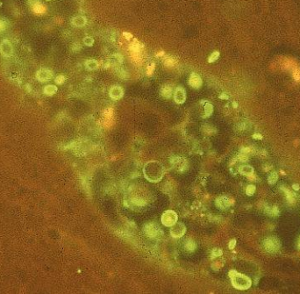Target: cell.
<instances>
[{
    "instance_id": "1",
    "label": "cell",
    "mask_w": 300,
    "mask_h": 294,
    "mask_svg": "<svg viewBox=\"0 0 300 294\" xmlns=\"http://www.w3.org/2000/svg\"><path fill=\"white\" fill-rule=\"evenodd\" d=\"M143 173L145 177L148 181L156 183L163 178V174H164V169H163V165L159 162L151 161L145 164Z\"/></svg>"
},
{
    "instance_id": "2",
    "label": "cell",
    "mask_w": 300,
    "mask_h": 294,
    "mask_svg": "<svg viewBox=\"0 0 300 294\" xmlns=\"http://www.w3.org/2000/svg\"><path fill=\"white\" fill-rule=\"evenodd\" d=\"M280 68L283 70L289 71L295 82L300 83V65L299 63L291 57L283 58L280 62Z\"/></svg>"
},
{
    "instance_id": "3",
    "label": "cell",
    "mask_w": 300,
    "mask_h": 294,
    "mask_svg": "<svg viewBox=\"0 0 300 294\" xmlns=\"http://www.w3.org/2000/svg\"><path fill=\"white\" fill-rule=\"evenodd\" d=\"M229 277L232 285L237 290H248L252 285V281L248 277L239 273L234 270L229 271Z\"/></svg>"
},
{
    "instance_id": "4",
    "label": "cell",
    "mask_w": 300,
    "mask_h": 294,
    "mask_svg": "<svg viewBox=\"0 0 300 294\" xmlns=\"http://www.w3.org/2000/svg\"><path fill=\"white\" fill-rule=\"evenodd\" d=\"M264 249L268 253H276L280 250L281 242L276 237H268L263 241Z\"/></svg>"
},
{
    "instance_id": "5",
    "label": "cell",
    "mask_w": 300,
    "mask_h": 294,
    "mask_svg": "<svg viewBox=\"0 0 300 294\" xmlns=\"http://www.w3.org/2000/svg\"><path fill=\"white\" fill-rule=\"evenodd\" d=\"M177 220H178V216L176 214V213L171 210H168L165 213H163L161 218L162 223L165 227H172L177 222Z\"/></svg>"
},
{
    "instance_id": "6",
    "label": "cell",
    "mask_w": 300,
    "mask_h": 294,
    "mask_svg": "<svg viewBox=\"0 0 300 294\" xmlns=\"http://www.w3.org/2000/svg\"><path fill=\"white\" fill-rule=\"evenodd\" d=\"M144 232L149 238L156 239L162 235V230L154 223H148L144 226Z\"/></svg>"
},
{
    "instance_id": "7",
    "label": "cell",
    "mask_w": 300,
    "mask_h": 294,
    "mask_svg": "<svg viewBox=\"0 0 300 294\" xmlns=\"http://www.w3.org/2000/svg\"><path fill=\"white\" fill-rule=\"evenodd\" d=\"M53 76H54V74H53L52 70L49 69H47V68H42L36 73V78L39 82H41V83H45V82L51 80Z\"/></svg>"
},
{
    "instance_id": "8",
    "label": "cell",
    "mask_w": 300,
    "mask_h": 294,
    "mask_svg": "<svg viewBox=\"0 0 300 294\" xmlns=\"http://www.w3.org/2000/svg\"><path fill=\"white\" fill-rule=\"evenodd\" d=\"M186 232V227L183 223L176 222L175 225H173L170 229V235L173 238H180L183 236Z\"/></svg>"
},
{
    "instance_id": "9",
    "label": "cell",
    "mask_w": 300,
    "mask_h": 294,
    "mask_svg": "<svg viewBox=\"0 0 300 294\" xmlns=\"http://www.w3.org/2000/svg\"><path fill=\"white\" fill-rule=\"evenodd\" d=\"M0 52L5 57H11L13 55V44L8 40H4L0 44Z\"/></svg>"
},
{
    "instance_id": "10",
    "label": "cell",
    "mask_w": 300,
    "mask_h": 294,
    "mask_svg": "<svg viewBox=\"0 0 300 294\" xmlns=\"http://www.w3.org/2000/svg\"><path fill=\"white\" fill-rule=\"evenodd\" d=\"M216 205L218 208L222 210L227 209L228 208L229 206L233 205L234 203V200L231 198L227 196H221L219 197L217 199H216Z\"/></svg>"
},
{
    "instance_id": "11",
    "label": "cell",
    "mask_w": 300,
    "mask_h": 294,
    "mask_svg": "<svg viewBox=\"0 0 300 294\" xmlns=\"http://www.w3.org/2000/svg\"><path fill=\"white\" fill-rule=\"evenodd\" d=\"M28 4L32 7L33 13L36 14H43L47 12L46 6L39 0H28Z\"/></svg>"
},
{
    "instance_id": "12",
    "label": "cell",
    "mask_w": 300,
    "mask_h": 294,
    "mask_svg": "<svg viewBox=\"0 0 300 294\" xmlns=\"http://www.w3.org/2000/svg\"><path fill=\"white\" fill-rule=\"evenodd\" d=\"M188 83H189V86L192 87L193 89H199V88L202 87L203 80L198 74L193 72V73H191L189 75Z\"/></svg>"
},
{
    "instance_id": "13",
    "label": "cell",
    "mask_w": 300,
    "mask_h": 294,
    "mask_svg": "<svg viewBox=\"0 0 300 294\" xmlns=\"http://www.w3.org/2000/svg\"><path fill=\"white\" fill-rule=\"evenodd\" d=\"M174 99L176 104H183L186 100V92L182 86L176 87L174 92Z\"/></svg>"
},
{
    "instance_id": "14",
    "label": "cell",
    "mask_w": 300,
    "mask_h": 294,
    "mask_svg": "<svg viewBox=\"0 0 300 294\" xmlns=\"http://www.w3.org/2000/svg\"><path fill=\"white\" fill-rule=\"evenodd\" d=\"M123 95H124V90L122 89V87H120L118 85H113L110 89L109 96L114 100H118V99L122 98Z\"/></svg>"
},
{
    "instance_id": "15",
    "label": "cell",
    "mask_w": 300,
    "mask_h": 294,
    "mask_svg": "<svg viewBox=\"0 0 300 294\" xmlns=\"http://www.w3.org/2000/svg\"><path fill=\"white\" fill-rule=\"evenodd\" d=\"M279 188H280V189L285 193L286 199H287V202L289 203V205H294V204L296 203V196H297V195L294 193V191L291 190H289L287 187L284 186V185H281Z\"/></svg>"
},
{
    "instance_id": "16",
    "label": "cell",
    "mask_w": 300,
    "mask_h": 294,
    "mask_svg": "<svg viewBox=\"0 0 300 294\" xmlns=\"http://www.w3.org/2000/svg\"><path fill=\"white\" fill-rule=\"evenodd\" d=\"M173 94V89L170 85H164L161 88V95L164 98H170Z\"/></svg>"
},
{
    "instance_id": "17",
    "label": "cell",
    "mask_w": 300,
    "mask_h": 294,
    "mask_svg": "<svg viewBox=\"0 0 300 294\" xmlns=\"http://www.w3.org/2000/svg\"><path fill=\"white\" fill-rule=\"evenodd\" d=\"M86 18L84 16H76L71 20V24L77 27H82L86 24Z\"/></svg>"
},
{
    "instance_id": "18",
    "label": "cell",
    "mask_w": 300,
    "mask_h": 294,
    "mask_svg": "<svg viewBox=\"0 0 300 294\" xmlns=\"http://www.w3.org/2000/svg\"><path fill=\"white\" fill-rule=\"evenodd\" d=\"M239 172L244 176H249L254 174V168L250 165H243L239 168Z\"/></svg>"
},
{
    "instance_id": "19",
    "label": "cell",
    "mask_w": 300,
    "mask_h": 294,
    "mask_svg": "<svg viewBox=\"0 0 300 294\" xmlns=\"http://www.w3.org/2000/svg\"><path fill=\"white\" fill-rule=\"evenodd\" d=\"M98 62L96 61V60H93V59H91V60H88L85 62V68L88 70H96L98 69Z\"/></svg>"
},
{
    "instance_id": "20",
    "label": "cell",
    "mask_w": 300,
    "mask_h": 294,
    "mask_svg": "<svg viewBox=\"0 0 300 294\" xmlns=\"http://www.w3.org/2000/svg\"><path fill=\"white\" fill-rule=\"evenodd\" d=\"M141 45L136 39L133 40V41L131 42L129 45V49H130L131 53H141Z\"/></svg>"
},
{
    "instance_id": "21",
    "label": "cell",
    "mask_w": 300,
    "mask_h": 294,
    "mask_svg": "<svg viewBox=\"0 0 300 294\" xmlns=\"http://www.w3.org/2000/svg\"><path fill=\"white\" fill-rule=\"evenodd\" d=\"M43 92L47 96H52V95H54V93H56V92H57V87L55 85H46L44 87V89H43Z\"/></svg>"
},
{
    "instance_id": "22",
    "label": "cell",
    "mask_w": 300,
    "mask_h": 294,
    "mask_svg": "<svg viewBox=\"0 0 300 294\" xmlns=\"http://www.w3.org/2000/svg\"><path fill=\"white\" fill-rule=\"evenodd\" d=\"M196 247L197 245L196 243H195V242H194L193 240H190V239L187 240V241L185 242V244H184V248H185V249H186L187 251H189V252L194 251L195 248H196Z\"/></svg>"
},
{
    "instance_id": "23",
    "label": "cell",
    "mask_w": 300,
    "mask_h": 294,
    "mask_svg": "<svg viewBox=\"0 0 300 294\" xmlns=\"http://www.w3.org/2000/svg\"><path fill=\"white\" fill-rule=\"evenodd\" d=\"M277 180H278V174H277V172H276V171H274V172H272L269 176H268V183H269V184H275V183H276L277 182Z\"/></svg>"
},
{
    "instance_id": "24",
    "label": "cell",
    "mask_w": 300,
    "mask_h": 294,
    "mask_svg": "<svg viewBox=\"0 0 300 294\" xmlns=\"http://www.w3.org/2000/svg\"><path fill=\"white\" fill-rule=\"evenodd\" d=\"M176 64V59L171 57V56H167L164 60V65L167 67H173Z\"/></svg>"
},
{
    "instance_id": "25",
    "label": "cell",
    "mask_w": 300,
    "mask_h": 294,
    "mask_svg": "<svg viewBox=\"0 0 300 294\" xmlns=\"http://www.w3.org/2000/svg\"><path fill=\"white\" fill-rule=\"evenodd\" d=\"M219 55H220V53L219 52V51H214L213 53H212V54L210 55V56H209V58H208L209 63H212V62H216V61L219 59Z\"/></svg>"
},
{
    "instance_id": "26",
    "label": "cell",
    "mask_w": 300,
    "mask_h": 294,
    "mask_svg": "<svg viewBox=\"0 0 300 294\" xmlns=\"http://www.w3.org/2000/svg\"><path fill=\"white\" fill-rule=\"evenodd\" d=\"M204 111H205V115L207 117L211 116L212 113L213 112V106H212V105L206 102V104L204 105Z\"/></svg>"
},
{
    "instance_id": "27",
    "label": "cell",
    "mask_w": 300,
    "mask_h": 294,
    "mask_svg": "<svg viewBox=\"0 0 300 294\" xmlns=\"http://www.w3.org/2000/svg\"><path fill=\"white\" fill-rule=\"evenodd\" d=\"M255 190H256V187L254 186V184H249L246 188V194L248 196H253L254 192H255Z\"/></svg>"
},
{
    "instance_id": "28",
    "label": "cell",
    "mask_w": 300,
    "mask_h": 294,
    "mask_svg": "<svg viewBox=\"0 0 300 294\" xmlns=\"http://www.w3.org/2000/svg\"><path fill=\"white\" fill-rule=\"evenodd\" d=\"M111 59L113 60L114 62L118 63V64L123 62V56H122L120 54H115V55H113L111 56Z\"/></svg>"
},
{
    "instance_id": "29",
    "label": "cell",
    "mask_w": 300,
    "mask_h": 294,
    "mask_svg": "<svg viewBox=\"0 0 300 294\" xmlns=\"http://www.w3.org/2000/svg\"><path fill=\"white\" fill-rule=\"evenodd\" d=\"M280 214V211L278 209V207L276 205H273L271 206V213H270V216L271 217H277Z\"/></svg>"
},
{
    "instance_id": "30",
    "label": "cell",
    "mask_w": 300,
    "mask_h": 294,
    "mask_svg": "<svg viewBox=\"0 0 300 294\" xmlns=\"http://www.w3.org/2000/svg\"><path fill=\"white\" fill-rule=\"evenodd\" d=\"M65 80H66V78H65V77L63 76V75H59V76H57L56 77H55V79H54V82H55V84L56 85H62L64 82H65Z\"/></svg>"
},
{
    "instance_id": "31",
    "label": "cell",
    "mask_w": 300,
    "mask_h": 294,
    "mask_svg": "<svg viewBox=\"0 0 300 294\" xmlns=\"http://www.w3.org/2000/svg\"><path fill=\"white\" fill-rule=\"evenodd\" d=\"M132 203L135 205H145V202L142 198H132Z\"/></svg>"
},
{
    "instance_id": "32",
    "label": "cell",
    "mask_w": 300,
    "mask_h": 294,
    "mask_svg": "<svg viewBox=\"0 0 300 294\" xmlns=\"http://www.w3.org/2000/svg\"><path fill=\"white\" fill-rule=\"evenodd\" d=\"M84 45H86V46L92 47L94 44V40L92 37L87 36V37H85L84 39Z\"/></svg>"
},
{
    "instance_id": "33",
    "label": "cell",
    "mask_w": 300,
    "mask_h": 294,
    "mask_svg": "<svg viewBox=\"0 0 300 294\" xmlns=\"http://www.w3.org/2000/svg\"><path fill=\"white\" fill-rule=\"evenodd\" d=\"M155 68H156L155 62H152L150 65L148 66V68H147V75H148V76H151V75L153 74L154 70H155Z\"/></svg>"
},
{
    "instance_id": "34",
    "label": "cell",
    "mask_w": 300,
    "mask_h": 294,
    "mask_svg": "<svg viewBox=\"0 0 300 294\" xmlns=\"http://www.w3.org/2000/svg\"><path fill=\"white\" fill-rule=\"evenodd\" d=\"M222 249L221 248H215L213 250H212V257H218V256H220L222 255Z\"/></svg>"
},
{
    "instance_id": "35",
    "label": "cell",
    "mask_w": 300,
    "mask_h": 294,
    "mask_svg": "<svg viewBox=\"0 0 300 294\" xmlns=\"http://www.w3.org/2000/svg\"><path fill=\"white\" fill-rule=\"evenodd\" d=\"M241 152H242V154H246V155H248V154H250V153H252V152H253V149H252V148H250V147L242 148V149H241Z\"/></svg>"
},
{
    "instance_id": "36",
    "label": "cell",
    "mask_w": 300,
    "mask_h": 294,
    "mask_svg": "<svg viewBox=\"0 0 300 294\" xmlns=\"http://www.w3.org/2000/svg\"><path fill=\"white\" fill-rule=\"evenodd\" d=\"M238 159L241 161V162H242V163H244V162H247L248 160V155H246V154H241L239 156H238Z\"/></svg>"
},
{
    "instance_id": "37",
    "label": "cell",
    "mask_w": 300,
    "mask_h": 294,
    "mask_svg": "<svg viewBox=\"0 0 300 294\" xmlns=\"http://www.w3.org/2000/svg\"><path fill=\"white\" fill-rule=\"evenodd\" d=\"M6 29V23L3 20H0V33Z\"/></svg>"
},
{
    "instance_id": "38",
    "label": "cell",
    "mask_w": 300,
    "mask_h": 294,
    "mask_svg": "<svg viewBox=\"0 0 300 294\" xmlns=\"http://www.w3.org/2000/svg\"><path fill=\"white\" fill-rule=\"evenodd\" d=\"M235 245H236V240H235V239H233V240H231V241L229 242L228 246H229V248H230V249H233V248H234Z\"/></svg>"
},
{
    "instance_id": "39",
    "label": "cell",
    "mask_w": 300,
    "mask_h": 294,
    "mask_svg": "<svg viewBox=\"0 0 300 294\" xmlns=\"http://www.w3.org/2000/svg\"><path fill=\"white\" fill-rule=\"evenodd\" d=\"M123 35H124V37L127 40H129L133 38V35H132L131 33H126V32H124V33H123Z\"/></svg>"
},
{
    "instance_id": "40",
    "label": "cell",
    "mask_w": 300,
    "mask_h": 294,
    "mask_svg": "<svg viewBox=\"0 0 300 294\" xmlns=\"http://www.w3.org/2000/svg\"><path fill=\"white\" fill-rule=\"evenodd\" d=\"M253 138L254 139H257V140H261L262 139V135L260 134H254L253 135Z\"/></svg>"
},
{
    "instance_id": "41",
    "label": "cell",
    "mask_w": 300,
    "mask_h": 294,
    "mask_svg": "<svg viewBox=\"0 0 300 294\" xmlns=\"http://www.w3.org/2000/svg\"><path fill=\"white\" fill-rule=\"evenodd\" d=\"M270 169H272V165H264L263 166V170L264 171H268Z\"/></svg>"
},
{
    "instance_id": "42",
    "label": "cell",
    "mask_w": 300,
    "mask_h": 294,
    "mask_svg": "<svg viewBox=\"0 0 300 294\" xmlns=\"http://www.w3.org/2000/svg\"><path fill=\"white\" fill-rule=\"evenodd\" d=\"M292 189L295 190H298L300 189V185L298 183H294L292 185Z\"/></svg>"
},
{
    "instance_id": "43",
    "label": "cell",
    "mask_w": 300,
    "mask_h": 294,
    "mask_svg": "<svg viewBox=\"0 0 300 294\" xmlns=\"http://www.w3.org/2000/svg\"><path fill=\"white\" fill-rule=\"evenodd\" d=\"M219 98H221V99H227V98H228V96H227L226 94H222Z\"/></svg>"
},
{
    "instance_id": "44",
    "label": "cell",
    "mask_w": 300,
    "mask_h": 294,
    "mask_svg": "<svg viewBox=\"0 0 300 294\" xmlns=\"http://www.w3.org/2000/svg\"><path fill=\"white\" fill-rule=\"evenodd\" d=\"M298 144H299V140H296V141H294V146H295V147H298Z\"/></svg>"
},
{
    "instance_id": "45",
    "label": "cell",
    "mask_w": 300,
    "mask_h": 294,
    "mask_svg": "<svg viewBox=\"0 0 300 294\" xmlns=\"http://www.w3.org/2000/svg\"><path fill=\"white\" fill-rule=\"evenodd\" d=\"M160 55H164V52H163V51H162V52H160V53H158V54H157V56H160Z\"/></svg>"
},
{
    "instance_id": "46",
    "label": "cell",
    "mask_w": 300,
    "mask_h": 294,
    "mask_svg": "<svg viewBox=\"0 0 300 294\" xmlns=\"http://www.w3.org/2000/svg\"><path fill=\"white\" fill-rule=\"evenodd\" d=\"M298 248L300 249V238L299 240H298Z\"/></svg>"
},
{
    "instance_id": "47",
    "label": "cell",
    "mask_w": 300,
    "mask_h": 294,
    "mask_svg": "<svg viewBox=\"0 0 300 294\" xmlns=\"http://www.w3.org/2000/svg\"><path fill=\"white\" fill-rule=\"evenodd\" d=\"M234 107H235V108L237 107V104L236 103H234Z\"/></svg>"
},
{
    "instance_id": "48",
    "label": "cell",
    "mask_w": 300,
    "mask_h": 294,
    "mask_svg": "<svg viewBox=\"0 0 300 294\" xmlns=\"http://www.w3.org/2000/svg\"><path fill=\"white\" fill-rule=\"evenodd\" d=\"M2 5H3V4H2V2H1V1H0V7L2 6Z\"/></svg>"
},
{
    "instance_id": "49",
    "label": "cell",
    "mask_w": 300,
    "mask_h": 294,
    "mask_svg": "<svg viewBox=\"0 0 300 294\" xmlns=\"http://www.w3.org/2000/svg\"><path fill=\"white\" fill-rule=\"evenodd\" d=\"M47 1H50V0H47Z\"/></svg>"
}]
</instances>
